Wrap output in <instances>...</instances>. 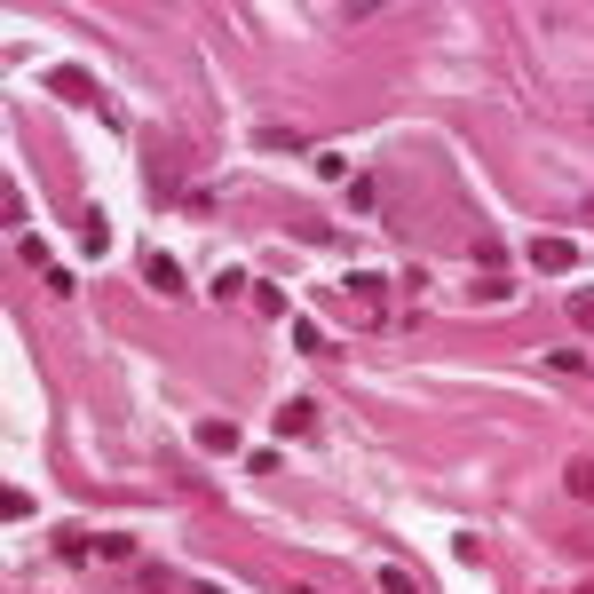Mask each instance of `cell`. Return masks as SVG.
Listing matches in <instances>:
<instances>
[{
  "label": "cell",
  "mask_w": 594,
  "mask_h": 594,
  "mask_svg": "<svg viewBox=\"0 0 594 594\" xmlns=\"http://www.w3.org/2000/svg\"><path fill=\"white\" fill-rule=\"evenodd\" d=\"M143 278H151V286H159V294H183V270H175V262H167V254H151V270H143Z\"/></svg>",
  "instance_id": "obj_4"
},
{
  "label": "cell",
  "mask_w": 594,
  "mask_h": 594,
  "mask_svg": "<svg viewBox=\"0 0 594 594\" xmlns=\"http://www.w3.org/2000/svg\"><path fill=\"white\" fill-rule=\"evenodd\" d=\"M198 444H206V452H238V428H230V420H206Z\"/></svg>",
  "instance_id": "obj_5"
},
{
  "label": "cell",
  "mask_w": 594,
  "mask_h": 594,
  "mask_svg": "<svg viewBox=\"0 0 594 594\" xmlns=\"http://www.w3.org/2000/svg\"><path fill=\"white\" fill-rule=\"evenodd\" d=\"M278 428H286V436H317V404H286Z\"/></svg>",
  "instance_id": "obj_3"
},
{
  "label": "cell",
  "mask_w": 594,
  "mask_h": 594,
  "mask_svg": "<svg viewBox=\"0 0 594 594\" xmlns=\"http://www.w3.org/2000/svg\"><path fill=\"white\" fill-rule=\"evenodd\" d=\"M531 262L539 270H579V246L571 238H531Z\"/></svg>",
  "instance_id": "obj_2"
},
{
  "label": "cell",
  "mask_w": 594,
  "mask_h": 594,
  "mask_svg": "<svg viewBox=\"0 0 594 594\" xmlns=\"http://www.w3.org/2000/svg\"><path fill=\"white\" fill-rule=\"evenodd\" d=\"M341 286H349V301H357L365 317H381V309H389V286H381L373 270H357V278H341Z\"/></svg>",
  "instance_id": "obj_1"
},
{
  "label": "cell",
  "mask_w": 594,
  "mask_h": 594,
  "mask_svg": "<svg viewBox=\"0 0 594 594\" xmlns=\"http://www.w3.org/2000/svg\"><path fill=\"white\" fill-rule=\"evenodd\" d=\"M381 594H420V587H412V571H381Z\"/></svg>",
  "instance_id": "obj_8"
},
{
  "label": "cell",
  "mask_w": 594,
  "mask_h": 594,
  "mask_svg": "<svg viewBox=\"0 0 594 594\" xmlns=\"http://www.w3.org/2000/svg\"><path fill=\"white\" fill-rule=\"evenodd\" d=\"M571 325H587V333H594V286H579V294H571Z\"/></svg>",
  "instance_id": "obj_6"
},
{
  "label": "cell",
  "mask_w": 594,
  "mask_h": 594,
  "mask_svg": "<svg viewBox=\"0 0 594 594\" xmlns=\"http://www.w3.org/2000/svg\"><path fill=\"white\" fill-rule=\"evenodd\" d=\"M563 484H571V492H579V499H594V460H579V468H571Z\"/></svg>",
  "instance_id": "obj_7"
},
{
  "label": "cell",
  "mask_w": 594,
  "mask_h": 594,
  "mask_svg": "<svg viewBox=\"0 0 594 594\" xmlns=\"http://www.w3.org/2000/svg\"><path fill=\"white\" fill-rule=\"evenodd\" d=\"M286 594H317V587H286Z\"/></svg>",
  "instance_id": "obj_9"
}]
</instances>
